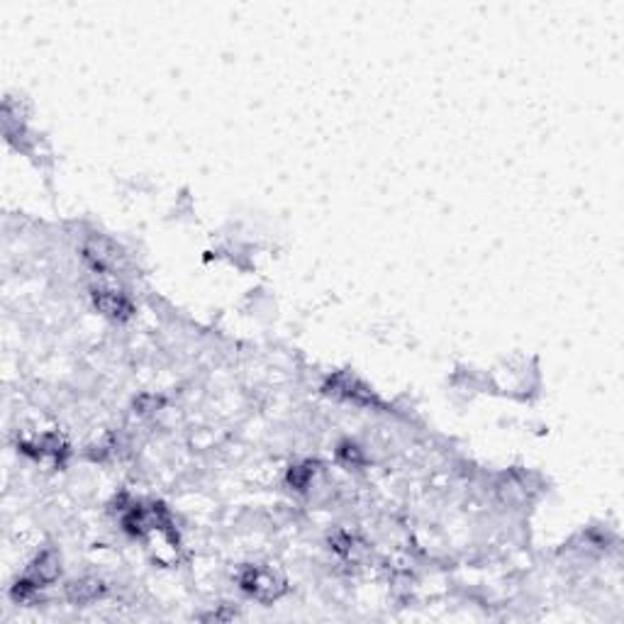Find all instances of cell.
<instances>
[{
    "instance_id": "7a4b0ae2",
    "label": "cell",
    "mask_w": 624,
    "mask_h": 624,
    "mask_svg": "<svg viewBox=\"0 0 624 624\" xmlns=\"http://www.w3.org/2000/svg\"><path fill=\"white\" fill-rule=\"evenodd\" d=\"M59 571H62V566H59V556H56V551H45V554H39L35 559V563L30 566V571H27V576L22 580H18V588H15V598H25L27 593H32V590L37 588H45L47 583H52V580L59 578Z\"/></svg>"
},
{
    "instance_id": "3957f363",
    "label": "cell",
    "mask_w": 624,
    "mask_h": 624,
    "mask_svg": "<svg viewBox=\"0 0 624 624\" xmlns=\"http://www.w3.org/2000/svg\"><path fill=\"white\" fill-rule=\"evenodd\" d=\"M93 303H96V308L103 315L113 317V320H127V317L132 315V303L124 298V295H120V293H115V290H96L93 293Z\"/></svg>"
},
{
    "instance_id": "277c9868",
    "label": "cell",
    "mask_w": 624,
    "mask_h": 624,
    "mask_svg": "<svg viewBox=\"0 0 624 624\" xmlns=\"http://www.w3.org/2000/svg\"><path fill=\"white\" fill-rule=\"evenodd\" d=\"M106 595V586L96 578H83L73 580L69 588H66V598L73 603V605H89V603H96L98 598Z\"/></svg>"
},
{
    "instance_id": "6da1fadb",
    "label": "cell",
    "mask_w": 624,
    "mask_h": 624,
    "mask_svg": "<svg viewBox=\"0 0 624 624\" xmlns=\"http://www.w3.org/2000/svg\"><path fill=\"white\" fill-rule=\"evenodd\" d=\"M239 586L254 595L261 603H271V600L281 598L286 590V580L278 571H273L269 566H246L242 576H239Z\"/></svg>"
}]
</instances>
